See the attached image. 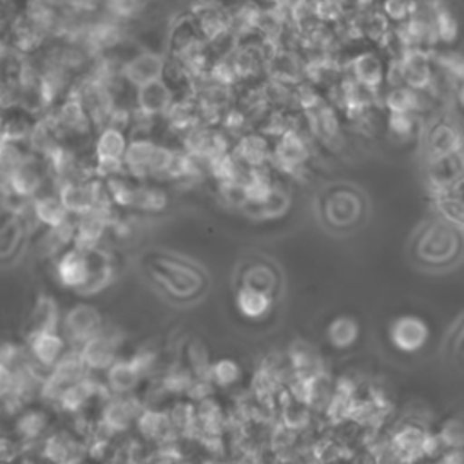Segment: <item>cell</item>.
I'll list each match as a JSON object with an SVG mask.
<instances>
[{
    "label": "cell",
    "mask_w": 464,
    "mask_h": 464,
    "mask_svg": "<svg viewBox=\"0 0 464 464\" xmlns=\"http://www.w3.org/2000/svg\"><path fill=\"white\" fill-rule=\"evenodd\" d=\"M408 263L424 274H448L464 261V225L437 214L422 219L406 241Z\"/></svg>",
    "instance_id": "cell-1"
},
{
    "label": "cell",
    "mask_w": 464,
    "mask_h": 464,
    "mask_svg": "<svg viewBox=\"0 0 464 464\" xmlns=\"http://www.w3.org/2000/svg\"><path fill=\"white\" fill-rule=\"evenodd\" d=\"M150 285L170 303H199L212 286V277L198 261L169 250H150L143 261Z\"/></svg>",
    "instance_id": "cell-2"
},
{
    "label": "cell",
    "mask_w": 464,
    "mask_h": 464,
    "mask_svg": "<svg viewBox=\"0 0 464 464\" xmlns=\"http://www.w3.org/2000/svg\"><path fill=\"white\" fill-rule=\"evenodd\" d=\"M317 225L334 237L359 232L370 218L366 192L350 181H334L321 187L314 198Z\"/></svg>",
    "instance_id": "cell-3"
},
{
    "label": "cell",
    "mask_w": 464,
    "mask_h": 464,
    "mask_svg": "<svg viewBox=\"0 0 464 464\" xmlns=\"http://www.w3.org/2000/svg\"><path fill=\"white\" fill-rule=\"evenodd\" d=\"M232 288H254L277 303L285 294V274L276 259L252 252L239 257L232 270Z\"/></svg>",
    "instance_id": "cell-4"
},
{
    "label": "cell",
    "mask_w": 464,
    "mask_h": 464,
    "mask_svg": "<svg viewBox=\"0 0 464 464\" xmlns=\"http://www.w3.org/2000/svg\"><path fill=\"white\" fill-rule=\"evenodd\" d=\"M47 114L56 127L62 143L76 149H92V136L96 130L72 91L47 111Z\"/></svg>",
    "instance_id": "cell-5"
},
{
    "label": "cell",
    "mask_w": 464,
    "mask_h": 464,
    "mask_svg": "<svg viewBox=\"0 0 464 464\" xmlns=\"http://www.w3.org/2000/svg\"><path fill=\"white\" fill-rule=\"evenodd\" d=\"M72 94L82 103L94 130L109 125V120L118 105V96L111 87L83 74L74 82Z\"/></svg>",
    "instance_id": "cell-6"
},
{
    "label": "cell",
    "mask_w": 464,
    "mask_h": 464,
    "mask_svg": "<svg viewBox=\"0 0 464 464\" xmlns=\"http://www.w3.org/2000/svg\"><path fill=\"white\" fill-rule=\"evenodd\" d=\"M167 63V54L143 45H132L123 56V80L130 89L160 80Z\"/></svg>",
    "instance_id": "cell-7"
},
{
    "label": "cell",
    "mask_w": 464,
    "mask_h": 464,
    "mask_svg": "<svg viewBox=\"0 0 464 464\" xmlns=\"http://www.w3.org/2000/svg\"><path fill=\"white\" fill-rule=\"evenodd\" d=\"M123 344V337L118 328L114 326H105L87 339L80 348L78 353L89 370V373H103L118 357H120V348Z\"/></svg>",
    "instance_id": "cell-8"
},
{
    "label": "cell",
    "mask_w": 464,
    "mask_h": 464,
    "mask_svg": "<svg viewBox=\"0 0 464 464\" xmlns=\"http://www.w3.org/2000/svg\"><path fill=\"white\" fill-rule=\"evenodd\" d=\"M103 328V317L89 303H76L69 306L60 319V334L71 348H80L87 339Z\"/></svg>",
    "instance_id": "cell-9"
},
{
    "label": "cell",
    "mask_w": 464,
    "mask_h": 464,
    "mask_svg": "<svg viewBox=\"0 0 464 464\" xmlns=\"http://www.w3.org/2000/svg\"><path fill=\"white\" fill-rule=\"evenodd\" d=\"M53 430V411L49 406L25 404L11 417V435L22 446H36Z\"/></svg>",
    "instance_id": "cell-10"
},
{
    "label": "cell",
    "mask_w": 464,
    "mask_h": 464,
    "mask_svg": "<svg viewBox=\"0 0 464 464\" xmlns=\"http://www.w3.org/2000/svg\"><path fill=\"white\" fill-rule=\"evenodd\" d=\"M7 183L13 194L24 201H31L44 190L54 188L45 160L34 154H29V158L14 170Z\"/></svg>",
    "instance_id": "cell-11"
},
{
    "label": "cell",
    "mask_w": 464,
    "mask_h": 464,
    "mask_svg": "<svg viewBox=\"0 0 464 464\" xmlns=\"http://www.w3.org/2000/svg\"><path fill=\"white\" fill-rule=\"evenodd\" d=\"M53 272L60 286L78 294L91 276V252H83L76 246L65 248L53 261Z\"/></svg>",
    "instance_id": "cell-12"
},
{
    "label": "cell",
    "mask_w": 464,
    "mask_h": 464,
    "mask_svg": "<svg viewBox=\"0 0 464 464\" xmlns=\"http://www.w3.org/2000/svg\"><path fill=\"white\" fill-rule=\"evenodd\" d=\"M69 344L60 330H45L25 335L27 357L44 372H49L67 352Z\"/></svg>",
    "instance_id": "cell-13"
},
{
    "label": "cell",
    "mask_w": 464,
    "mask_h": 464,
    "mask_svg": "<svg viewBox=\"0 0 464 464\" xmlns=\"http://www.w3.org/2000/svg\"><path fill=\"white\" fill-rule=\"evenodd\" d=\"M38 453L45 464H63L72 457L85 455L83 440L69 428H53L38 442Z\"/></svg>",
    "instance_id": "cell-14"
},
{
    "label": "cell",
    "mask_w": 464,
    "mask_h": 464,
    "mask_svg": "<svg viewBox=\"0 0 464 464\" xmlns=\"http://www.w3.org/2000/svg\"><path fill=\"white\" fill-rule=\"evenodd\" d=\"M158 143L160 141L154 136H129L123 154L125 174L138 181H147L150 178V167Z\"/></svg>",
    "instance_id": "cell-15"
},
{
    "label": "cell",
    "mask_w": 464,
    "mask_h": 464,
    "mask_svg": "<svg viewBox=\"0 0 464 464\" xmlns=\"http://www.w3.org/2000/svg\"><path fill=\"white\" fill-rule=\"evenodd\" d=\"M464 145L462 134L446 120L433 121L424 134V156L426 161L437 160L457 152Z\"/></svg>",
    "instance_id": "cell-16"
},
{
    "label": "cell",
    "mask_w": 464,
    "mask_h": 464,
    "mask_svg": "<svg viewBox=\"0 0 464 464\" xmlns=\"http://www.w3.org/2000/svg\"><path fill=\"white\" fill-rule=\"evenodd\" d=\"M426 174L430 187L440 194L464 178V145L448 156L426 161Z\"/></svg>",
    "instance_id": "cell-17"
},
{
    "label": "cell",
    "mask_w": 464,
    "mask_h": 464,
    "mask_svg": "<svg viewBox=\"0 0 464 464\" xmlns=\"http://www.w3.org/2000/svg\"><path fill=\"white\" fill-rule=\"evenodd\" d=\"M428 326L415 315H401L390 324V341L402 352H415L428 341Z\"/></svg>",
    "instance_id": "cell-18"
},
{
    "label": "cell",
    "mask_w": 464,
    "mask_h": 464,
    "mask_svg": "<svg viewBox=\"0 0 464 464\" xmlns=\"http://www.w3.org/2000/svg\"><path fill=\"white\" fill-rule=\"evenodd\" d=\"M174 98V91L161 78L134 89V105L158 120H161V116L167 112Z\"/></svg>",
    "instance_id": "cell-19"
},
{
    "label": "cell",
    "mask_w": 464,
    "mask_h": 464,
    "mask_svg": "<svg viewBox=\"0 0 464 464\" xmlns=\"http://www.w3.org/2000/svg\"><path fill=\"white\" fill-rule=\"evenodd\" d=\"M399 60L402 65L404 85L417 91H426L433 82L430 56L420 49H408Z\"/></svg>",
    "instance_id": "cell-20"
},
{
    "label": "cell",
    "mask_w": 464,
    "mask_h": 464,
    "mask_svg": "<svg viewBox=\"0 0 464 464\" xmlns=\"http://www.w3.org/2000/svg\"><path fill=\"white\" fill-rule=\"evenodd\" d=\"M29 205H31L33 219H34V223H36L38 228H40V227H56V225H60L67 216H71V214L65 210V207H63V203H62L58 192H56V188H47V190H44L42 194H38L36 198H33V199L29 201Z\"/></svg>",
    "instance_id": "cell-21"
},
{
    "label": "cell",
    "mask_w": 464,
    "mask_h": 464,
    "mask_svg": "<svg viewBox=\"0 0 464 464\" xmlns=\"http://www.w3.org/2000/svg\"><path fill=\"white\" fill-rule=\"evenodd\" d=\"M129 143V132L120 127H102L92 136L94 160H121Z\"/></svg>",
    "instance_id": "cell-22"
},
{
    "label": "cell",
    "mask_w": 464,
    "mask_h": 464,
    "mask_svg": "<svg viewBox=\"0 0 464 464\" xmlns=\"http://www.w3.org/2000/svg\"><path fill=\"white\" fill-rule=\"evenodd\" d=\"M60 319H62V312H60L58 301L49 294H40L29 312L25 335L45 332V330H58Z\"/></svg>",
    "instance_id": "cell-23"
},
{
    "label": "cell",
    "mask_w": 464,
    "mask_h": 464,
    "mask_svg": "<svg viewBox=\"0 0 464 464\" xmlns=\"http://www.w3.org/2000/svg\"><path fill=\"white\" fill-rule=\"evenodd\" d=\"M25 143L31 150V154L38 156V158H47L60 143V136H58V130L56 127L53 125L49 114H42V116H36L34 118V123L25 138Z\"/></svg>",
    "instance_id": "cell-24"
},
{
    "label": "cell",
    "mask_w": 464,
    "mask_h": 464,
    "mask_svg": "<svg viewBox=\"0 0 464 464\" xmlns=\"http://www.w3.org/2000/svg\"><path fill=\"white\" fill-rule=\"evenodd\" d=\"M102 381L107 386V390L112 395H127V393H134L141 377L136 373V370L132 368V364L129 362V359L118 357L103 373H102Z\"/></svg>",
    "instance_id": "cell-25"
},
{
    "label": "cell",
    "mask_w": 464,
    "mask_h": 464,
    "mask_svg": "<svg viewBox=\"0 0 464 464\" xmlns=\"http://www.w3.org/2000/svg\"><path fill=\"white\" fill-rule=\"evenodd\" d=\"M274 156L281 167L292 170L301 167L308 158V145L297 129H288L279 136Z\"/></svg>",
    "instance_id": "cell-26"
},
{
    "label": "cell",
    "mask_w": 464,
    "mask_h": 464,
    "mask_svg": "<svg viewBox=\"0 0 464 464\" xmlns=\"http://www.w3.org/2000/svg\"><path fill=\"white\" fill-rule=\"evenodd\" d=\"M440 355L451 370L464 375V312L446 330L440 343Z\"/></svg>",
    "instance_id": "cell-27"
},
{
    "label": "cell",
    "mask_w": 464,
    "mask_h": 464,
    "mask_svg": "<svg viewBox=\"0 0 464 464\" xmlns=\"http://www.w3.org/2000/svg\"><path fill=\"white\" fill-rule=\"evenodd\" d=\"M234 301L239 314L248 319H261L274 306V299L270 295L254 288H236Z\"/></svg>",
    "instance_id": "cell-28"
},
{
    "label": "cell",
    "mask_w": 464,
    "mask_h": 464,
    "mask_svg": "<svg viewBox=\"0 0 464 464\" xmlns=\"http://www.w3.org/2000/svg\"><path fill=\"white\" fill-rule=\"evenodd\" d=\"M312 132L323 141H332L339 136V118L332 105L319 102L314 109L306 111Z\"/></svg>",
    "instance_id": "cell-29"
},
{
    "label": "cell",
    "mask_w": 464,
    "mask_h": 464,
    "mask_svg": "<svg viewBox=\"0 0 464 464\" xmlns=\"http://www.w3.org/2000/svg\"><path fill=\"white\" fill-rule=\"evenodd\" d=\"M353 80L366 85L372 91H377L381 83L384 82V67L379 56L373 53H362L359 54L352 63Z\"/></svg>",
    "instance_id": "cell-30"
},
{
    "label": "cell",
    "mask_w": 464,
    "mask_h": 464,
    "mask_svg": "<svg viewBox=\"0 0 464 464\" xmlns=\"http://www.w3.org/2000/svg\"><path fill=\"white\" fill-rule=\"evenodd\" d=\"M386 107L390 112H408V114H417L426 107V98L422 91L401 85L390 89L386 94Z\"/></svg>",
    "instance_id": "cell-31"
},
{
    "label": "cell",
    "mask_w": 464,
    "mask_h": 464,
    "mask_svg": "<svg viewBox=\"0 0 464 464\" xmlns=\"http://www.w3.org/2000/svg\"><path fill=\"white\" fill-rule=\"evenodd\" d=\"M31 150L25 141L4 138L0 141V179L7 181L14 170L29 158Z\"/></svg>",
    "instance_id": "cell-32"
},
{
    "label": "cell",
    "mask_w": 464,
    "mask_h": 464,
    "mask_svg": "<svg viewBox=\"0 0 464 464\" xmlns=\"http://www.w3.org/2000/svg\"><path fill=\"white\" fill-rule=\"evenodd\" d=\"M167 205V192L158 185V181H140L136 199L132 205V212L150 214L160 212Z\"/></svg>",
    "instance_id": "cell-33"
},
{
    "label": "cell",
    "mask_w": 464,
    "mask_h": 464,
    "mask_svg": "<svg viewBox=\"0 0 464 464\" xmlns=\"http://www.w3.org/2000/svg\"><path fill=\"white\" fill-rule=\"evenodd\" d=\"M150 0H103L102 11L129 24H136L147 13Z\"/></svg>",
    "instance_id": "cell-34"
},
{
    "label": "cell",
    "mask_w": 464,
    "mask_h": 464,
    "mask_svg": "<svg viewBox=\"0 0 464 464\" xmlns=\"http://www.w3.org/2000/svg\"><path fill=\"white\" fill-rule=\"evenodd\" d=\"M437 201L442 216L464 225V178L448 190L437 194Z\"/></svg>",
    "instance_id": "cell-35"
},
{
    "label": "cell",
    "mask_w": 464,
    "mask_h": 464,
    "mask_svg": "<svg viewBox=\"0 0 464 464\" xmlns=\"http://www.w3.org/2000/svg\"><path fill=\"white\" fill-rule=\"evenodd\" d=\"M134 428L143 440H156L167 431L169 420L161 411L143 408L134 420Z\"/></svg>",
    "instance_id": "cell-36"
},
{
    "label": "cell",
    "mask_w": 464,
    "mask_h": 464,
    "mask_svg": "<svg viewBox=\"0 0 464 464\" xmlns=\"http://www.w3.org/2000/svg\"><path fill=\"white\" fill-rule=\"evenodd\" d=\"M237 156L250 167H259L268 158V143L261 134H246L239 140Z\"/></svg>",
    "instance_id": "cell-37"
},
{
    "label": "cell",
    "mask_w": 464,
    "mask_h": 464,
    "mask_svg": "<svg viewBox=\"0 0 464 464\" xmlns=\"http://www.w3.org/2000/svg\"><path fill=\"white\" fill-rule=\"evenodd\" d=\"M328 341L335 346V348H346L350 344L355 343L357 335H359V326L357 321L348 317V315H341L335 317L326 330Z\"/></svg>",
    "instance_id": "cell-38"
},
{
    "label": "cell",
    "mask_w": 464,
    "mask_h": 464,
    "mask_svg": "<svg viewBox=\"0 0 464 464\" xmlns=\"http://www.w3.org/2000/svg\"><path fill=\"white\" fill-rule=\"evenodd\" d=\"M431 27H433L435 40L444 42V44H451L459 33V24H457L455 16L448 9H442V7H437L433 11Z\"/></svg>",
    "instance_id": "cell-39"
},
{
    "label": "cell",
    "mask_w": 464,
    "mask_h": 464,
    "mask_svg": "<svg viewBox=\"0 0 464 464\" xmlns=\"http://www.w3.org/2000/svg\"><path fill=\"white\" fill-rule=\"evenodd\" d=\"M417 125V114H408V112H390L388 127L393 134L399 138H408L413 134Z\"/></svg>",
    "instance_id": "cell-40"
},
{
    "label": "cell",
    "mask_w": 464,
    "mask_h": 464,
    "mask_svg": "<svg viewBox=\"0 0 464 464\" xmlns=\"http://www.w3.org/2000/svg\"><path fill=\"white\" fill-rule=\"evenodd\" d=\"M415 2L417 0H384V4H382L384 16L397 20V22H404L411 16Z\"/></svg>",
    "instance_id": "cell-41"
},
{
    "label": "cell",
    "mask_w": 464,
    "mask_h": 464,
    "mask_svg": "<svg viewBox=\"0 0 464 464\" xmlns=\"http://www.w3.org/2000/svg\"><path fill=\"white\" fill-rule=\"evenodd\" d=\"M361 31L368 33L370 38L379 40L388 31V18L384 16V13H370L364 20V25H361Z\"/></svg>",
    "instance_id": "cell-42"
},
{
    "label": "cell",
    "mask_w": 464,
    "mask_h": 464,
    "mask_svg": "<svg viewBox=\"0 0 464 464\" xmlns=\"http://www.w3.org/2000/svg\"><path fill=\"white\" fill-rule=\"evenodd\" d=\"M22 451V444L11 435V431L0 430V462H14Z\"/></svg>",
    "instance_id": "cell-43"
},
{
    "label": "cell",
    "mask_w": 464,
    "mask_h": 464,
    "mask_svg": "<svg viewBox=\"0 0 464 464\" xmlns=\"http://www.w3.org/2000/svg\"><path fill=\"white\" fill-rule=\"evenodd\" d=\"M129 362L132 364V368L136 370V373L143 379L149 375V372L154 368L156 364V353L150 350H138L129 357Z\"/></svg>",
    "instance_id": "cell-44"
},
{
    "label": "cell",
    "mask_w": 464,
    "mask_h": 464,
    "mask_svg": "<svg viewBox=\"0 0 464 464\" xmlns=\"http://www.w3.org/2000/svg\"><path fill=\"white\" fill-rule=\"evenodd\" d=\"M437 63L444 69V72L457 82L464 78V56L460 54H440L437 58Z\"/></svg>",
    "instance_id": "cell-45"
},
{
    "label": "cell",
    "mask_w": 464,
    "mask_h": 464,
    "mask_svg": "<svg viewBox=\"0 0 464 464\" xmlns=\"http://www.w3.org/2000/svg\"><path fill=\"white\" fill-rule=\"evenodd\" d=\"M237 375V366L228 361V359H223V361H218L214 366H212V377L219 382V384H228L236 379Z\"/></svg>",
    "instance_id": "cell-46"
},
{
    "label": "cell",
    "mask_w": 464,
    "mask_h": 464,
    "mask_svg": "<svg viewBox=\"0 0 464 464\" xmlns=\"http://www.w3.org/2000/svg\"><path fill=\"white\" fill-rule=\"evenodd\" d=\"M13 368L0 361V401H4L13 390Z\"/></svg>",
    "instance_id": "cell-47"
},
{
    "label": "cell",
    "mask_w": 464,
    "mask_h": 464,
    "mask_svg": "<svg viewBox=\"0 0 464 464\" xmlns=\"http://www.w3.org/2000/svg\"><path fill=\"white\" fill-rule=\"evenodd\" d=\"M455 102H457L459 112L464 116V78L459 82V87L455 91Z\"/></svg>",
    "instance_id": "cell-48"
},
{
    "label": "cell",
    "mask_w": 464,
    "mask_h": 464,
    "mask_svg": "<svg viewBox=\"0 0 464 464\" xmlns=\"http://www.w3.org/2000/svg\"><path fill=\"white\" fill-rule=\"evenodd\" d=\"M5 138V134H4V112L0 111V141Z\"/></svg>",
    "instance_id": "cell-49"
},
{
    "label": "cell",
    "mask_w": 464,
    "mask_h": 464,
    "mask_svg": "<svg viewBox=\"0 0 464 464\" xmlns=\"http://www.w3.org/2000/svg\"><path fill=\"white\" fill-rule=\"evenodd\" d=\"M2 343H4V339H2V337H0V348H2Z\"/></svg>",
    "instance_id": "cell-50"
}]
</instances>
